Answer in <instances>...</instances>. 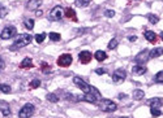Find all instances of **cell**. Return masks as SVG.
Listing matches in <instances>:
<instances>
[{"label":"cell","mask_w":163,"mask_h":118,"mask_svg":"<svg viewBox=\"0 0 163 118\" xmlns=\"http://www.w3.org/2000/svg\"><path fill=\"white\" fill-rule=\"evenodd\" d=\"M0 91L4 92V93H11V86L8 85H0Z\"/></svg>","instance_id":"cell-29"},{"label":"cell","mask_w":163,"mask_h":118,"mask_svg":"<svg viewBox=\"0 0 163 118\" xmlns=\"http://www.w3.org/2000/svg\"><path fill=\"white\" fill-rule=\"evenodd\" d=\"M149 53H150L149 50H144L138 53V55L135 57V61H136L137 65H142L144 62H146L147 58H149Z\"/></svg>","instance_id":"cell-9"},{"label":"cell","mask_w":163,"mask_h":118,"mask_svg":"<svg viewBox=\"0 0 163 118\" xmlns=\"http://www.w3.org/2000/svg\"><path fill=\"white\" fill-rule=\"evenodd\" d=\"M154 82L155 83H163V70H161L159 73H157V74H155Z\"/></svg>","instance_id":"cell-26"},{"label":"cell","mask_w":163,"mask_h":118,"mask_svg":"<svg viewBox=\"0 0 163 118\" xmlns=\"http://www.w3.org/2000/svg\"><path fill=\"white\" fill-rule=\"evenodd\" d=\"M147 19H149V22L151 23V25H155V23H158V21H159V17H158L157 14L149 13L147 14Z\"/></svg>","instance_id":"cell-22"},{"label":"cell","mask_w":163,"mask_h":118,"mask_svg":"<svg viewBox=\"0 0 163 118\" xmlns=\"http://www.w3.org/2000/svg\"><path fill=\"white\" fill-rule=\"evenodd\" d=\"M78 58H80V62L81 64H89L91 61L93 55L89 51H81L78 53Z\"/></svg>","instance_id":"cell-11"},{"label":"cell","mask_w":163,"mask_h":118,"mask_svg":"<svg viewBox=\"0 0 163 118\" xmlns=\"http://www.w3.org/2000/svg\"><path fill=\"white\" fill-rule=\"evenodd\" d=\"M17 35V29L14 26H7L3 29V31L0 33V38L2 39H12L13 36Z\"/></svg>","instance_id":"cell-6"},{"label":"cell","mask_w":163,"mask_h":118,"mask_svg":"<svg viewBox=\"0 0 163 118\" xmlns=\"http://www.w3.org/2000/svg\"><path fill=\"white\" fill-rule=\"evenodd\" d=\"M94 57L97 58L98 61H105L106 58H107V53L105 52V51H97L95 53H94Z\"/></svg>","instance_id":"cell-19"},{"label":"cell","mask_w":163,"mask_h":118,"mask_svg":"<svg viewBox=\"0 0 163 118\" xmlns=\"http://www.w3.org/2000/svg\"><path fill=\"white\" fill-rule=\"evenodd\" d=\"M119 118H128V117H119Z\"/></svg>","instance_id":"cell-41"},{"label":"cell","mask_w":163,"mask_h":118,"mask_svg":"<svg viewBox=\"0 0 163 118\" xmlns=\"http://www.w3.org/2000/svg\"><path fill=\"white\" fill-rule=\"evenodd\" d=\"M29 86H30V88H38L39 86H41V81H39V79H33Z\"/></svg>","instance_id":"cell-31"},{"label":"cell","mask_w":163,"mask_h":118,"mask_svg":"<svg viewBox=\"0 0 163 118\" xmlns=\"http://www.w3.org/2000/svg\"><path fill=\"white\" fill-rule=\"evenodd\" d=\"M3 69H4V61L0 58V70H3Z\"/></svg>","instance_id":"cell-36"},{"label":"cell","mask_w":163,"mask_h":118,"mask_svg":"<svg viewBox=\"0 0 163 118\" xmlns=\"http://www.w3.org/2000/svg\"><path fill=\"white\" fill-rule=\"evenodd\" d=\"M144 36H145V39H147V40H149L150 43H155V42L158 40L157 34H155V33H153V31H150V30L145 31V33H144Z\"/></svg>","instance_id":"cell-15"},{"label":"cell","mask_w":163,"mask_h":118,"mask_svg":"<svg viewBox=\"0 0 163 118\" xmlns=\"http://www.w3.org/2000/svg\"><path fill=\"white\" fill-rule=\"evenodd\" d=\"M7 14H8V9L3 7L2 9H0V18H3V17H6V16H7Z\"/></svg>","instance_id":"cell-34"},{"label":"cell","mask_w":163,"mask_h":118,"mask_svg":"<svg viewBox=\"0 0 163 118\" xmlns=\"http://www.w3.org/2000/svg\"><path fill=\"white\" fill-rule=\"evenodd\" d=\"M46 99L50 101V102H57V101H59V97L55 95V93H47Z\"/></svg>","instance_id":"cell-25"},{"label":"cell","mask_w":163,"mask_h":118,"mask_svg":"<svg viewBox=\"0 0 163 118\" xmlns=\"http://www.w3.org/2000/svg\"><path fill=\"white\" fill-rule=\"evenodd\" d=\"M64 16H65L67 18H69V19H72V21H75V22L78 21L77 14L72 8H65V9H64Z\"/></svg>","instance_id":"cell-12"},{"label":"cell","mask_w":163,"mask_h":118,"mask_svg":"<svg viewBox=\"0 0 163 118\" xmlns=\"http://www.w3.org/2000/svg\"><path fill=\"white\" fill-rule=\"evenodd\" d=\"M75 4H76L77 7L83 8V7H87L89 4H90V0H76Z\"/></svg>","instance_id":"cell-23"},{"label":"cell","mask_w":163,"mask_h":118,"mask_svg":"<svg viewBox=\"0 0 163 118\" xmlns=\"http://www.w3.org/2000/svg\"><path fill=\"white\" fill-rule=\"evenodd\" d=\"M0 112H2V114L4 117H8L11 116V105H9V102L6 101V100H0Z\"/></svg>","instance_id":"cell-10"},{"label":"cell","mask_w":163,"mask_h":118,"mask_svg":"<svg viewBox=\"0 0 163 118\" xmlns=\"http://www.w3.org/2000/svg\"><path fill=\"white\" fill-rule=\"evenodd\" d=\"M41 68H42V70H43L44 73H48V71L51 70V69H50V66H48L46 62H42V64H41Z\"/></svg>","instance_id":"cell-32"},{"label":"cell","mask_w":163,"mask_h":118,"mask_svg":"<svg viewBox=\"0 0 163 118\" xmlns=\"http://www.w3.org/2000/svg\"><path fill=\"white\" fill-rule=\"evenodd\" d=\"M34 39H35V42L37 43H43L44 42V39H46V33H42V34H37L35 36H34Z\"/></svg>","instance_id":"cell-24"},{"label":"cell","mask_w":163,"mask_h":118,"mask_svg":"<svg viewBox=\"0 0 163 118\" xmlns=\"http://www.w3.org/2000/svg\"><path fill=\"white\" fill-rule=\"evenodd\" d=\"M50 39L52 42H59L61 39V36H60V34H57V33H50Z\"/></svg>","instance_id":"cell-28"},{"label":"cell","mask_w":163,"mask_h":118,"mask_svg":"<svg viewBox=\"0 0 163 118\" xmlns=\"http://www.w3.org/2000/svg\"><path fill=\"white\" fill-rule=\"evenodd\" d=\"M98 106H99V109L105 113H112L117 109L116 102H113L110 99H101L98 101Z\"/></svg>","instance_id":"cell-3"},{"label":"cell","mask_w":163,"mask_h":118,"mask_svg":"<svg viewBox=\"0 0 163 118\" xmlns=\"http://www.w3.org/2000/svg\"><path fill=\"white\" fill-rule=\"evenodd\" d=\"M34 19L33 18H25L24 19V26H25L28 30H33V27H34Z\"/></svg>","instance_id":"cell-21"},{"label":"cell","mask_w":163,"mask_h":118,"mask_svg":"<svg viewBox=\"0 0 163 118\" xmlns=\"http://www.w3.org/2000/svg\"><path fill=\"white\" fill-rule=\"evenodd\" d=\"M31 66H33V61H31L30 57H25L21 61V64H20V68L21 69H28V68H31Z\"/></svg>","instance_id":"cell-18"},{"label":"cell","mask_w":163,"mask_h":118,"mask_svg":"<svg viewBox=\"0 0 163 118\" xmlns=\"http://www.w3.org/2000/svg\"><path fill=\"white\" fill-rule=\"evenodd\" d=\"M105 16L111 18V17L115 16V12H113V11H110V9H108V11H105Z\"/></svg>","instance_id":"cell-35"},{"label":"cell","mask_w":163,"mask_h":118,"mask_svg":"<svg viewBox=\"0 0 163 118\" xmlns=\"http://www.w3.org/2000/svg\"><path fill=\"white\" fill-rule=\"evenodd\" d=\"M42 4V0H30V2L26 3V8L30 9V11H35L37 8L41 7Z\"/></svg>","instance_id":"cell-14"},{"label":"cell","mask_w":163,"mask_h":118,"mask_svg":"<svg viewBox=\"0 0 163 118\" xmlns=\"http://www.w3.org/2000/svg\"><path fill=\"white\" fill-rule=\"evenodd\" d=\"M31 35L30 34H21V35H18L17 39H14V43L11 46V50L12 51H16L18 48H22V47H26L29 44L31 43Z\"/></svg>","instance_id":"cell-2"},{"label":"cell","mask_w":163,"mask_h":118,"mask_svg":"<svg viewBox=\"0 0 163 118\" xmlns=\"http://www.w3.org/2000/svg\"><path fill=\"white\" fill-rule=\"evenodd\" d=\"M56 62H57V65L60 68H68L72 64V56L69 55V53H64V55L59 56Z\"/></svg>","instance_id":"cell-7"},{"label":"cell","mask_w":163,"mask_h":118,"mask_svg":"<svg viewBox=\"0 0 163 118\" xmlns=\"http://www.w3.org/2000/svg\"><path fill=\"white\" fill-rule=\"evenodd\" d=\"M163 55V47H159V48H154L151 50L150 53H149V58H155V57H159Z\"/></svg>","instance_id":"cell-17"},{"label":"cell","mask_w":163,"mask_h":118,"mask_svg":"<svg viewBox=\"0 0 163 118\" xmlns=\"http://www.w3.org/2000/svg\"><path fill=\"white\" fill-rule=\"evenodd\" d=\"M119 97H120V99H123V97H127V95H124V93H120Z\"/></svg>","instance_id":"cell-38"},{"label":"cell","mask_w":163,"mask_h":118,"mask_svg":"<svg viewBox=\"0 0 163 118\" xmlns=\"http://www.w3.org/2000/svg\"><path fill=\"white\" fill-rule=\"evenodd\" d=\"M34 110H35V106L33 104H30V102H28V104H25L21 109H20L18 117L20 118H30L34 114Z\"/></svg>","instance_id":"cell-4"},{"label":"cell","mask_w":163,"mask_h":118,"mask_svg":"<svg viewBox=\"0 0 163 118\" xmlns=\"http://www.w3.org/2000/svg\"><path fill=\"white\" fill-rule=\"evenodd\" d=\"M95 73H97L98 75H102V74H106L107 70H106L105 68H98V69H95Z\"/></svg>","instance_id":"cell-33"},{"label":"cell","mask_w":163,"mask_h":118,"mask_svg":"<svg viewBox=\"0 0 163 118\" xmlns=\"http://www.w3.org/2000/svg\"><path fill=\"white\" fill-rule=\"evenodd\" d=\"M128 39H129L131 42H136V40H137V36H129Z\"/></svg>","instance_id":"cell-37"},{"label":"cell","mask_w":163,"mask_h":118,"mask_svg":"<svg viewBox=\"0 0 163 118\" xmlns=\"http://www.w3.org/2000/svg\"><path fill=\"white\" fill-rule=\"evenodd\" d=\"M73 83L80 88L81 91H83V93H90V95H93V96H95L98 100H101L102 99V95H101V92L97 90L95 87H93V86H90V85H87V83L83 81V79H81L80 77H73Z\"/></svg>","instance_id":"cell-1"},{"label":"cell","mask_w":163,"mask_h":118,"mask_svg":"<svg viewBox=\"0 0 163 118\" xmlns=\"http://www.w3.org/2000/svg\"><path fill=\"white\" fill-rule=\"evenodd\" d=\"M117 44H119V42H117V39H111L110 43H108V50H113V48L117 47Z\"/></svg>","instance_id":"cell-27"},{"label":"cell","mask_w":163,"mask_h":118,"mask_svg":"<svg viewBox=\"0 0 163 118\" xmlns=\"http://www.w3.org/2000/svg\"><path fill=\"white\" fill-rule=\"evenodd\" d=\"M161 38H162V39H163V33H161Z\"/></svg>","instance_id":"cell-39"},{"label":"cell","mask_w":163,"mask_h":118,"mask_svg":"<svg viewBox=\"0 0 163 118\" xmlns=\"http://www.w3.org/2000/svg\"><path fill=\"white\" fill-rule=\"evenodd\" d=\"M3 8V5H2V4H0V9H2Z\"/></svg>","instance_id":"cell-40"},{"label":"cell","mask_w":163,"mask_h":118,"mask_svg":"<svg viewBox=\"0 0 163 118\" xmlns=\"http://www.w3.org/2000/svg\"><path fill=\"white\" fill-rule=\"evenodd\" d=\"M145 96V92L140 90V88H137V90L133 91V97H135V100H142Z\"/></svg>","instance_id":"cell-20"},{"label":"cell","mask_w":163,"mask_h":118,"mask_svg":"<svg viewBox=\"0 0 163 118\" xmlns=\"http://www.w3.org/2000/svg\"><path fill=\"white\" fill-rule=\"evenodd\" d=\"M125 78H127V71L124 69H117V70H115V73L112 74V79L115 83H121Z\"/></svg>","instance_id":"cell-8"},{"label":"cell","mask_w":163,"mask_h":118,"mask_svg":"<svg viewBox=\"0 0 163 118\" xmlns=\"http://www.w3.org/2000/svg\"><path fill=\"white\" fill-rule=\"evenodd\" d=\"M162 104H163V101L159 97H154V99H150L147 101V105L150 108H159V106H162Z\"/></svg>","instance_id":"cell-16"},{"label":"cell","mask_w":163,"mask_h":118,"mask_svg":"<svg viewBox=\"0 0 163 118\" xmlns=\"http://www.w3.org/2000/svg\"><path fill=\"white\" fill-rule=\"evenodd\" d=\"M151 116L153 117H159V116H162V112L159 110V108H151Z\"/></svg>","instance_id":"cell-30"},{"label":"cell","mask_w":163,"mask_h":118,"mask_svg":"<svg viewBox=\"0 0 163 118\" xmlns=\"http://www.w3.org/2000/svg\"><path fill=\"white\" fill-rule=\"evenodd\" d=\"M147 69L144 66V65H135L132 69V73H133V75H142V74H145Z\"/></svg>","instance_id":"cell-13"},{"label":"cell","mask_w":163,"mask_h":118,"mask_svg":"<svg viewBox=\"0 0 163 118\" xmlns=\"http://www.w3.org/2000/svg\"><path fill=\"white\" fill-rule=\"evenodd\" d=\"M64 16V9L63 7L60 5H56L54 7L51 11H50V14H48V18L51 19V21H60Z\"/></svg>","instance_id":"cell-5"}]
</instances>
